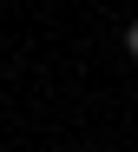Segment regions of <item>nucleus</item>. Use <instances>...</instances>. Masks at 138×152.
Masks as SVG:
<instances>
[{"label": "nucleus", "instance_id": "obj_1", "mask_svg": "<svg viewBox=\"0 0 138 152\" xmlns=\"http://www.w3.org/2000/svg\"><path fill=\"white\" fill-rule=\"evenodd\" d=\"M125 53L138 60V20H131V27H125Z\"/></svg>", "mask_w": 138, "mask_h": 152}]
</instances>
